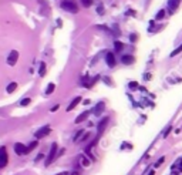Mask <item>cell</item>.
Segmentation results:
<instances>
[{"label": "cell", "instance_id": "cell-1", "mask_svg": "<svg viewBox=\"0 0 182 175\" xmlns=\"http://www.w3.org/2000/svg\"><path fill=\"white\" fill-rule=\"evenodd\" d=\"M61 9L65 12H70V13H77L78 12V6L74 0H63L61 1Z\"/></svg>", "mask_w": 182, "mask_h": 175}, {"label": "cell", "instance_id": "cell-2", "mask_svg": "<svg viewBox=\"0 0 182 175\" xmlns=\"http://www.w3.org/2000/svg\"><path fill=\"white\" fill-rule=\"evenodd\" d=\"M57 149H59L57 143H53L51 148H50V152H48V155H47V160H46V167H48V165L57 158Z\"/></svg>", "mask_w": 182, "mask_h": 175}, {"label": "cell", "instance_id": "cell-3", "mask_svg": "<svg viewBox=\"0 0 182 175\" xmlns=\"http://www.w3.org/2000/svg\"><path fill=\"white\" fill-rule=\"evenodd\" d=\"M9 157H7V149L6 147H0V168H4L7 165Z\"/></svg>", "mask_w": 182, "mask_h": 175}, {"label": "cell", "instance_id": "cell-4", "mask_svg": "<svg viewBox=\"0 0 182 175\" xmlns=\"http://www.w3.org/2000/svg\"><path fill=\"white\" fill-rule=\"evenodd\" d=\"M17 58H19V53L16 51V50H13V51L9 54V57H7V64L9 65H16Z\"/></svg>", "mask_w": 182, "mask_h": 175}, {"label": "cell", "instance_id": "cell-5", "mask_svg": "<svg viewBox=\"0 0 182 175\" xmlns=\"http://www.w3.org/2000/svg\"><path fill=\"white\" fill-rule=\"evenodd\" d=\"M108 121H110V117H105V118H103V120L100 121V124H98V127H97L98 135H101V134L104 132V130H105V127H107V124H108Z\"/></svg>", "mask_w": 182, "mask_h": 175}, {"label": "cell", "instance_id": "cell-6", "mask_svg": "<svg viewBox=\"0 0 182 175\" xmlns=\"http://www.w3.org/2000/svg\"><path fill=\"white\" fill-rule=\"evenodd\" d=\"M51 132V128L48 127V125H46V127H43V128H40L37 132H36V138L39 140V138H43V137H46V135H48Z\"/></svg>", "mask_w": 182, "mask_h": 175}, {"label": "cell", "instance_id": "cell-7", "mask_svg": "<svg viewBox=\"0 0 182 175\" xmlns=\"http://www.w3.org/2000/svg\"><path fill=\"white\" fill-rule=\"evenodd\" d=\"M14 152H16L17 155H26V145L21 143L14 144Z\"/></svg>", "mask_w": 182, "mask_h": 175}, {"label": "cell", "instance_id": "cell-8", "mask_svg": "<svg viewBox=\"0 0 182 175\" xmlns=\"http://www.w3.org/2000/svg\"><path fill=\"white\" fill-rule=\"evenodd\" d=\"M105 63H107L108 67H111V68L115 65V57H114V53L108 51L107 54H105Z\"/></svg>", "mask_w": 182, "mask_h": 175}, {"label": "cell", "instance_id": "cell-9", "mask_svg": "<svg viewBox=\"0 0 182 175\" xmlns=\"http://www.w3.org/2000/svg\"><path fill=\"white\" fill-rule=\"evenodd\" d=\"M179 3H181V0H168V7H169V12L171 13H174L178 6H179Z\"/></svg>", "mask_w": 182, "mask_h": 175}, {"label": "cell", "instance_id": "cell-10", "mask_svg": "<svg viewBox=\"0 0 182 175\" xmlns=\"http://www.w3.org/2000/svg\"><path fill=\"white\" fill-rule=\"evenodd\" d=\"M90 114H91V111H84V112H81V114L76 118V123L80 124V123H83V121H85V120L88 118V115H90Z\"/></svg>", "mask_w": 182, "mask_h": 175}, {"label": "cell", "instance_id": "cell-11", "mask_svg": "<svg viewBox=\"0 0 182 175\" xmlns=\"http://www.w3.org/2000/svg\"><path fill=\"white\" fill-rule=\"evenodd\" d=\"M81 103V97H76L74 100H73L71 103L68 104V107H67V111H71V110H74L76 107H77L78 104Z\"/></svg>", "mask_w": 182, "mask_h": 175}, {"label": "cell", "instance_id": "cell-12", "mask_svg": "<svg viewBox=\"0 0 182 175\" xmlns=\"http://www.w3.org/2000/svg\"><path fill=\"white\" fill-rule=\"evenodd\" d=\"M121 61H123L124 64H132V63L135 61V58L132 57V56H123Z\"/></svg>", "mask_w": 182, "mask_h": 175}, {"label": "cell", "instance_id": "cell-13", "mask_svg": "<svg viewBox=\"0 0 182 175\" xmlns=\"http://www.w3.org/2000/svg\"><path fill=\"white\" fill-rule=\"evenodd\" d=\"M37 145H39V141H33V143H30V145H29V147H26V154L32 152L34 148H37Z\"/></svg>", "mask_w": 182, "mask_h": 175}, {"label": "cell", "instance_id": "cell-14", "mask_svg": "<svg viewBox=\"0 0 182 175\" xmlns=\"http://www.w3.org/2000/svg\"><path fill=\"white\" fill-rule=\"evenodd\" d=\"M101 111H104V103H98L97 104L94 114H95V115H100V114H101Z\"/></svg>", "mask_w": 182, "mask_h": 175}, {"label": "cell", "instance_id": "cell-15", "mask_svg": "<svg viewBox=\"0 0 182 175\" xmlns=\"http://www.w3.org/2000/svg\"><path fill=\"white\" fill-rule=\"evenodd\" d=\"M16 88H17V83H10V84L7 85V93L10 94V93H13V91H16Z\"/></svg>", "mask_w": 182, "mask_h": 175}, {"label": "cell", "instance_id": "cell-16", "mask_svg": "<svg viewBox=\"0 0 182 175\" xmlns=\"http://www.w3.org/2000/svg\"><path fill=\"white\" fill-rule=\"evenodd\" d=\"M54 88H56V84H54V83H50L48 87H47V90H46V94H51L53 91H54Z\"/></svg>", "mask_w": 182, "mask_h": 175}, {"label": "cell", "instance_id": "cell-17", "mask_svg": "<svg viewBox=\"0 0 182 175\" xmlns=\"http://www.w3.org/2000/svg\"><path fill=\"white\" fill-rule=\"evenodd\" d=\"M39 74H40V76H41V77H43V76H44V74H46V63H41V64H40Z\"/></svg>", "mask_w": 182, "mask_h": 175}, {"label": "cell", "instance_id": "cell-18", "mask_svg": "<svg viewBox=\"0 0 182 175\" xmlns=\"http://www.w3.org/2000/svg\"><path fill=\"white\" fill-rule=\"evenodd\" d=\"M114 44H115V50H117V51H121V50H123V47H124L123 43H120V41H115Z\"/></svg>", "mask_w": 182, "mask_h": 175}, {"label": "cell", "instance_id": "cell-19", "mask_svg": "<svg viewBox=\"0 0 182 175\" xmlns=\"http://www.w3.org/2000/svg\"><path fill=\"white\" fill-rule=\"evenodd\" d=\"M182 51V44L179 46V47H178V49H175V50H174V51L171 53V56H172V57H174V56H176V54H179V53Z\"/></svg>", "mask_w": 182, "mask_h": 175}, {"label": "cell", "instance_id": "cell-20", "mask_svg": "<svg viewBox=\"0 0 182 175\" xmlns=\"http://www.w3.org/2000/svg\"><path fill=\"white\" fill-rule=\"evenodd\" d=\"M81 3H83L84 7H90L92 4V0H81Z\"/></svg>", "mask_w": 182, "mask_h": 175}, {"label": "cell", "instance_id": "cell-21", "mask_svg": "<svg viewBox=\"0 0 182 175\" xmlns=\"http://www.w3.org/2000/svg\"><path fill=\"white\" fill-rule=\"evenodd\" d=\"M164 16H165V10H159V12H158V14H156L155 19H156V20H161V19L164 17Z\"/></svg>", "mask_w": 182, "mask_h": 175}, {"label": "cell", "instance_id": "cell-22", "mask_svg": "<svg viewBox=\"0 0 182 175\" xmlns=\"http://www.w3.org/2000/svg\"><path fill=\"white\" fill-rule=\"evenodd\" d=\"M83 132H84V130H80V131H77V134H76V137H74V141H78V138L83 135Z\"/></svg>", "mask_w": 182, "mask_h": 175}, {"label": "cell", "instance_id": "cell-23", "mask_svg": "<svg viewBox=\"0 0 182 175\" xmlns=\"http://www.w3.org/2000/svg\"><path fill=\"white\" fill-rule=\"evenodd\" d=\"M164 161H165V157H161V158H159V160L156 161V164H155V168H158V167H159V165H161V164H162Z\"/></svg>", "mask_w": 182, "mask_h": 175}, {"label": "cell", "instance_id": "cell-24", "mask_svg": "<svg viewBox=\"0 0 182 175\" xmlns=\"http://www.w3.org/2000/svg\"><path fill=\"white\" fill-rule=\"evenodd\" d=\"M30 101H32L30 98H24V100L21 101V105H29V104H30Z\"/></svg>", "mask_w": 182, "mask_h": 175}, {"label": "cell", "instance_id": "cell-25", "mask_svg": "<svg viewBox=\"0 0 182 175\" xmlns=\"http://www.w3.org/2000/svg\"><path fill=\"white\" fill-rule=\"evenodd\" d=\"M136 87H138V84H136V83H130V88H131V90H135Z\"/></svg>", "mask_w": 182, "mask_h": 175}, {"label": "cell", "instance_id": "cell-26", "mask_svg": "<svg viewBox=\"0 0 182 175\" xmlns=\"http://www.w3.org/2000/svg\"><path fill=\"white\" fill-rule=\"evenodd\" d=\"M81 161H83V165H84V167H88V165H90V162L87 161V160H84L83 157H81Z\"/></svg>", "mask_w": 182, "mask_h": 175}, {"label": "cell", "instance_id": "cell-27", "mask_svg": "<svg viewBox=\"0 0 182 175\" xmlns=\"http://www.w3.org/2000/svg\"><path fill=\"white\" fill-rule=\"evenodd\" d=\"M59 108H60V105H59V104H57V105H54V107H53V108H51V110H50V111H51V112H56V111L59 110Z\"/></svg>", "mask_w": 182, "mask_h": 175}, {"label": "cell", "instance_id": "cell-28", "mask_svg": "<svg viewBox=\"0 0 182 175\" xmlns=\"http://www.w3.org/2000/svg\"><path fill=\"white\" fill-rule=\"evenodd\" d=\"M169 131H171V127H168V128H167V131H164V137H167L169 134Z\"/></svg>", "mask_w": 182, "mask_h": 175}, {"label": "cell", "instance_id": "cell-29", "mask_svg": "<svg viewBox=\"0 0 182 175\" xmlns=\"http://www.w3.org/2000/svg\"><path fill=\"white\" fill-rule=\"evenodd\" d=\"M43 155H44V154H39V155H37V158H36V161H40V160L43 158Z\"/></svg>", "mask_w": 182, "mask_h": 175}, {"label": "cell", "instance_id": "cell-30", "mask_svg": "<svg viewBox=\"0 0 182 175\" xmlns=\"http://www.w3.org/2000/svg\"><path fill=\"white\" fill-rule=\"evenodd\" d=\"M136 40V36L135 34H132V36H131V41H135Z\"/></svg>", "mask_w": 182, "mask_h": 175}, {"label": "cell", "instance_id": "cell-31", "mask_svg": "<svg viewBox=\"0 0 182 175\" xmlns=\"http://www.w3.org/2000/svg\"><path fill=\"white\" fill-rule=\"evenodd\" d=\"M57 175H68V172H61V174H57Z\"/></svg>", "mask_w": 182, "mask_h": 175}]
</instances>
